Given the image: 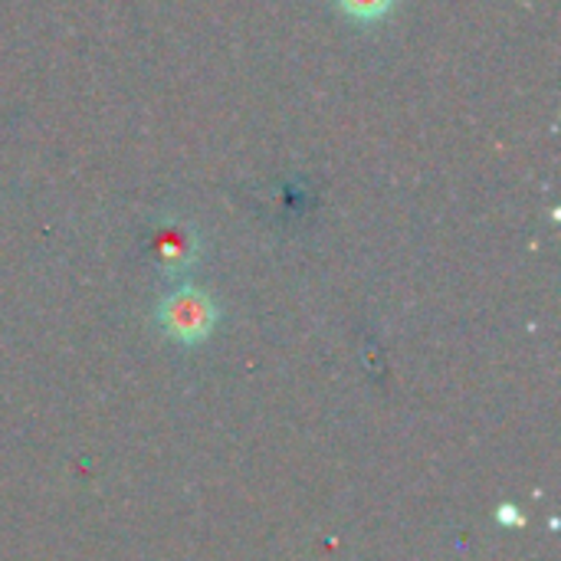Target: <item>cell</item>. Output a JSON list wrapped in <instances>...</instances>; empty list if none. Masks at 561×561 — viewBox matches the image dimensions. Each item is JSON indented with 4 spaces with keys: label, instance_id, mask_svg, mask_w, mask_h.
I'll use <instances>...</instances> for the list:
<instances>
[{
    "label": "cell",
    "instance_id": "cell-1",
    "mask_svg": "<svg viewBox=\"0 0 561 561\" xmlns=\"http://www.w3.org/2000/svg\"><path fill=\"white\" fill-rule=\"evenodd\" d=\"M214 319H217V309L210 302L207 293L194 289V286H184L178 293H171L164 302H161V325L168 335H174L178 342H201L210 335L214 329Z\"/></svg>",
    "mask_w": 561,
    "mask_h": 561
},
{
    "label": "cell",
    "instance_id": "cell-2",
    "mask_svg": "<svg viewBox=\"0 0 561 561\" xmlns=\"http://www.w3.org/2000/svg\"><path fill=\"white\" fill-rule=\"evenodd\" d=\"M151 253L164 273H184L197 260V233L181 220H164L151 237Z\"/></svg>",
    "mask_w": 561,
    "mask_h": 561
},
{
    "label": "cell",
    "instance_id": "cell-3",
    "mask_svg": "<svg viewBox=\"0 0 561 561\" xmlns=\"http://www.w3.org/2000/svg\"><path fill=\"white\" fill-rule=\"evenodd\" d=\"M391 3L394 0H339V7L348 13V16H355V20H381L388 10H391Z\"/></svg>",
    "mask_w": 561,
    "mask_h": 561
}]
</instances>
